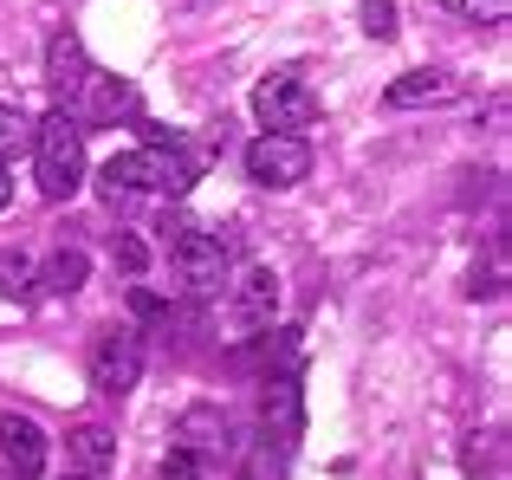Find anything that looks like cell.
Wrapping results in <instances>:
<instances>
[{"instance_id":"21","label":"cell","mask_w":512,"mask_h":480,"mask_svg":"<svg viewBox=\"0 0 512 480\" xmlns=\"http://www.w3.org/2000/svg\"><path fill=\"white\" fill-rule=\"evenodd\" d=\"M13 202V176H7V163H0V208Z\"/></svg>"},{"instance_id":"6","label":"cell","mask_w":512,"mask_h":480,"mask_svg":"<svg viewBox=\"0 0 512 480\" xmlns=\"http://www.w3.org/2000/svg\"><path fill=\"white\" fill-rule=\"evenodd\" d=\"M143 377V338L137 325H111L98 331V344H91V383H98V396H130Z\"/></svg>"},{"instance_id":"23","label":"cell","mask_w":512,"mask_h":480,"mask_svg":"<svg viewBox=\"0 0 512 480\" xmlns=\"http://www.w3.org/2000/svg\"><path fill=\"white\" fill-rule=\"evenodd\" d=\"M72 480H91V474H72Z\"/></svg>"},{"instance_id":"15","label":"cell","mask_w":512,"mask_h":480,"mask_svg":"<svg viewBox=\"0 0 512 480\" xmlns=\"http://www.w3.org/2000/svg\"><path fill=\"white\" fill-rule=\"evenodd\" d=\"M33 143V117L20 111V104H0V163H7L13 150H26Z\"/></svg>"},{"instance_id":"12","label":"cell","mask_w":512,"mask_h":480,"mask_svg":"<svg viewBox=\"0 0 512 480\" xmlns=\"http://www.w3.org/2000/svg\"><path fill=\"white\" fill-rule=\"evenodd\" d=\"M260 416H266V435L292 442V435H299V383H292V377H273V390L260 396Z\"/></svg>"},{"instance_id":"13","label":"cell","mask_w":512,"mask_h":480,"mask_svg":"<svg viewBox=\"0 0 512 480\" xmlns=\"http://www.w3.org/2000/svg\"><path fill=\"white\" fill-rule=\"evenodd\" d=\"M175 448H195V455H221V448H227V422L214 416V409H188V416L175 422Z\"/></svg>"},{"instance_id":"3","label":"cell","mask_w":512,"mask_h":480,"mask_svg":"<svg viewBox=\"0 0 512 480\" xmlns=\"http://www.w3.org/2000/svg\"><path fill=\"white\" fill-rule=\"evenodd\" d=\"M169 266H175V279H182L188 292H221V279L234 273V253H227V240L221 234H208V228H175L169 240Z\"/></svg>"},{"instance_id":"19","label":"cell","mask_w":512,"mask_h":480,"mask_svg":"<svg viewBox=\"0 0 512 480\" xmlns=\"http://www.w3.org/2000/svg\"><path fill=\"white\" fill-rule=\"evenodd\" d=\"M117 260H124L130 273H143V240H137V234H124V240H117Z\"/></svg>"},{"instance_id":"17","label":"cell","mask_w":512,"mask_h":480,"mask_svg":"<svg viewBox=\"0 0 512 480\" xmlns=\"http://www.w3.org/2000/svg\"><path fill=\"white\" fill-rule=\"evenodd\" d=\"M363 33L370 39H396V0H363Z\"/></svg>"},{"instance_id":"8","label":"cell","mask_w":512,"mask_h":480,"mask_svg":"<svg viewBox=\"0 0 512 480\" xmlns=\"http://www.w3.org/2000/svg\"><path fill=\"white\" fill-rule=\"evenodd\" d=\"M0 461H7V474H20V480H33V474H46V435H39V422L33 416H0Z\"/></svg>"},{"instance_id":"22","label":"cell","mask_w":512,"mask_h":480,"mask_svg":"<svg viewBox=\"0 0 512 480\" xmlns=\"http://www.w3.org/2000/svg\"><path fill=\"white\" fill-rule=\"evenodd\" d=\"M0 480H20V474H0Z\"/></svg>"},{"instance_id":"16","label":"cell","mask_w":512,"mask_h":480,"mask_svg":"<svg viewBox=\"0 0 512 480\" xmlns=\"http://www.w3.org/2000/svg\"><path fill=\"white\" fill-rule=\"evenodd\" d=\"M163 480H214V455H195V448H169Z\"/></svg>"},{"instance_id":"5","label":"cell","mask_w":512,"mask_h":480,"mask_svg":"<svg viewBox=\"0 0 512 480\" xmlns=\"http://www.w3.org/2000/svg\"><path fill=\"white\" fill-rule=\"evenodd\" d=\"M247 176L260 189H299L312 176V143L305 137H286V130H266V137L247 143Z\"/></svg>"},{"instance_id":"7","label":"cell","mask_w":512,"mask_h":480,"mask_svg":"<svg viewBox=\"0 0 512 480\" xmlns=\"http://www.w3.org/2000/svg\"><path fill=\"white\" fill-rule=\"evenodd\" d=\"M279 312V273L273 266H247V273H234V299H227V318H234V338H253V331H266Z\"/></svg>"},{"instance_id":"20","label":"cell","mask_w":512,"mask_h":480,"mask_svg":"<svg viewBox=\"0 0 512 480\" xmlns=\"http://www.w3.org/2000/svg\"><path fill=\"white\" fill-rule=\"evenodd\" d=\"M506 7H512V0H467V13H474V20H480V13H487V20H506Z\"/></svg>"},{"instance_id":"14","label":"cell","mask_w":512,"mask_h":480,"mask_svg":"<svg viewBox=\"0 0 512 480\" xmlns=\"http://www.w3.org/2000/svg\"><path fill=\"white\" fill-rule=\"evenodd\" d=\"M85 273H91L85 247H59L46 260V292H78V286H85Z\"/></svg>"},{"instance_id":"10","label":"cell","mask_w":512,"mask_h":480,"mask_svg":"<svg viewBox=\"0 0 512 480\" xmlns=\"http://www.w3.org/2000/svg\"><path fill=\"white\" fill-rule=\"evenodd\" d=\"M454 98V72H441V65H422V72H402L396 85L383 91L389 111H415V104H448Z\"/></svg>"},{"instance_id":"18","label":"cell","mask_w":512,"mask_h":480,"mask_svg":"<svg viewBox=\"0 0 512 480\" xmlns=\"http://www.w3.org/2000/svg\"><path fill=\"white\" fill-rule=\"evenodd\" d=\"M26 279H33V266H26L20 253H7V260H0V292H26Z\"/></svg>"},{"instance_id":"4","label":"cell","mask_w":512,"mask_h":480,"mask_svg":"<svg viewBox=\"0 0 512 480\" xmlns=\"http://www.w3.org/2000/svg\"><path fill=\"white\" fill-rule=\"evenodd\" d=\"M253 117H260L266 130L305 137V130L318 124V98H312V85H305L299 72H273L260 91H253Z\"/></svg>"},{"instance_id":"1","label":"cell","mask_w":512,"mask_h":480,"mask_svg":"<svg viewBox=\"0 0 512 480\" xmlns=\"http://www.w3.org/2000/svg\"><path fill=\"white\" fill-rule=\"evenodd\" d=\"M195 176H201V156L188 150V143L163 137V130H150L143 150H124V156L104 163L98 189H104L111 208H130V202H143V195H169V202H175V195L195 189Z\"/></svg>"},{"instance_id":"2","label":"cell","mask_w":512,"mask_h":480,"mask_svg":"<svg viewBox=\"0 0 512 480\" xmlns=\"http://www.w3.org/2000/svg\"><path fill=\"white\" fill-rule=\"evenodd\" d=\"M33 176L46 202H72L85 189V124L72 111H52L33 124Z\"/></svg>"},{"instance_id":"9","label":"cell","mask_w":512,"mask_h":480,"mask_svg":"<svg viewBox=\"0 0 512 480\" xmlns=\"http://www.w3.org/2000/svg\"><path fill=\"white\" fill-rule=\"evenodd\" d=\"M85 78H91V59H85V46H78V33H52L46 39V85L59 91V98H78Z\"/></svg>"},{"instance_id":"11","label":"cell","mask_w":512,"mask_h":480,"mask_svg":"<svg viewBox=\"0 0 512 480\" xmlns=\"http://www.w3.org/2000/svg\"><path fill=\"white\" fill-rule=\"evenodd\" d=\"M65 455H72V468H78V474L98 480V474L117 461V435L104 429V422H78V429L65 435Z\"/></svg>"}]
</instances>
